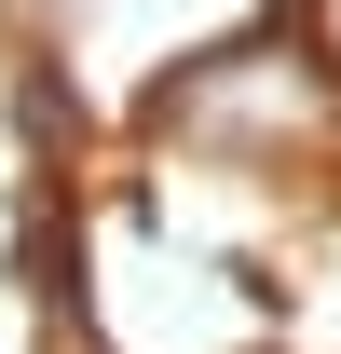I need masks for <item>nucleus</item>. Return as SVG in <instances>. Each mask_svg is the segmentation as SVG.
<instances>
[{"label": "nucleus", "instance_id": "1", "mask_svg": "<svg viewBox=\"0 0 341 354\" xmlns=\"http://www.w3.org/2000/svg\"><path fill=\"white\" fill-rule=\"evenodd\" d=\"M300 123H314V68L273 55V41L205 55L191 82H164V136H246V150H287Z\"/></svg>", "mask_w": 341, "mask_h": 354}]
</instances>
